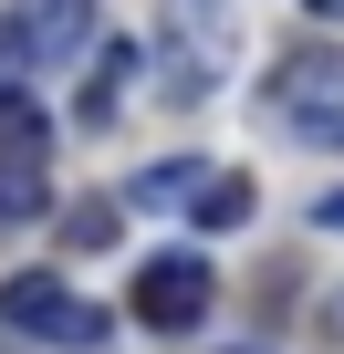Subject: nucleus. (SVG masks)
<instances>
[{
  "label": "nucleus",
  "instance_id": "obj_7",
  "mask_svg": "<svg viewBox=\"0 0 344 354\" xmlns=\"http://www.w3.org/2000/svg\"><path fill=\"white\" fill-rule=\"evenodd\" d=\"M125 84H136V42H105V53L84 63V125H115Z\"/></svg>",
  "mask_w": 344,
  "mask_h": 354
},
{
  "label": "nucleus",
  "instance_id": "obj_9",
  "mask_svg": "<svg viewBox=\"0 0 344 354\" xmlns=\"http://www.w3.org/2000/svg\"><path fill=\"white\" fill-rule=\"evenodd\" d=\"M251 198H261L251 177H240V167H219L209 188H199V230H240V219H251Z\"/></svg>",
  "mask_w": 344,
  "mask_h": 354
},
{
  "label": "nucleus",
  "instance_id": "obj_11",
  "mask_svg": "<svg viewBox=\"0 0 344 354\" xmlns=\"http://www.w3.org/2000/svg\"><path fill=\"white\" fill-rule=\"evenodd\" d=\"M63 240H73V250H105V240H115V209H73Z\"/></svg>",
  "mask_w": 344,
  "mask_h": 354
},
{
  "label": "nucleus",
  "instance_id": "obj_5",
  "mask_svg": "<svg viewBox=\"0 0 344 354\" xmlns=\"http://www.w3.org/2000/svg\"><path fill=\"white\" fill-rule=\"evenodd\" d=\"M0 21L21 32L32 73H42V63H84V53H94V0H11Z\"/></svg>",
  "mask_w": 344,
  "mask_h": 354
},
{
  "label": "nucleus",
  "instance_id": "obj_12",
  "mask_svg": "<svg viewBox=\"0 0 344 354\" xmlns=\"http://www.w3.org/2000/svg\"><path fill=\"white\" fill-rule=\"evenodd\" d=\"M313 230H344V188H323V198H313Z\"/></svg>",
  "mask_w": 344,
  "mask_h": 354
},
{
  "label": "nucleus",
  "instance_id": "obj_3",
  "mask_svg": "<svg viewBox=\"0 0 344 354\" xmlns=\"http://www.w3.org/2000/svg\"><path fill=\"white\" fill-rule=\"evenodd\" d=\"M230 53H240V32L219 0H167V84L178 94H209L230 73Z\"/></svg>",
  "mask_w": 344,
  "mask_h": 354
},
{
  "label": "nucleus",
  "instance_id": "obj_8",
  "mask_svg": "<svg viewBox=\"0 0 344 354\" xmlns=\"http://www.w3.org/2000/svg\"><path fill=\"white\" fill-rule=\"evenodd\" d=\"M53 146V115L32 104V84H0V156H42Z\"/></svg>",
  "mask_w": 344,
  "mask_h": 354
},
{
  "label": "nucleus",
  "instance_id": "obj_14",
  "mask_svg": "<svg viewBox=\"0 0 344 354\" xmlns=\"http://www.w3.org/2000/svg\"><path fill=\"white\" fill-rule=\"evenodd\" d=\"M334 333H344V292H334Z\"/></svg>",
  "mask_w": 344,
  "mask_h": 354
},
{
  "label": "nucleus",
  "instance_id": "obj_2",
  "mask_svg": "<svg viewBox=\"0 0 344 354\" xmlns=\"http://www.w3.org/2000/svg\"><path fill=\"white\" fill-rule=\"evenodd\" d=\"M0 323L11 333H42V344H105V313L73 292V281H53V271H21V281H0Z\"/></svg>",
  "mask_w": 344,
  "mask_h": 354
},
{
  "label": "nucleus",
  "instance_id": "obj_13",
  "mask_svg": "<svg viewBox=\"0 0 344 354\" xmlns=\"http://www.w3.org/2000/svg\"><path fill=\"white\" fill-rule=\"evenodd\" d=\"M302 11H313V21H344V0H302Z\"/></svg>",
  "mask_w": 344,
  "mask_h": 354
},
{
  "label": "nucleus",
  "instance_id": "obj_6",
  "mask_svg": "<svg viewBox=\"0 0 344 354\" xmlns=\"http://www.w3.org/2000/svg\"><path fill=\"white\" fill-rule=\"evenodd\" d=\"M209 177H219V167H199V156H156L125 198H136V209H199V188H209Z\"/></svg>",
  "mask_w": 344,
  "mask_h": 354
},
{
  "label": "nucleus",
  "instance_id": "obj_4",
  "mask_svg": "<svg viewBox=\"0 0 344 354\" xmlns=\"http://www.w3.org/2000/svg\"><path fill=\"white\" fill-rule=\"evenodd\" d=\"M209 313V261L199 250H156L146 271H136V323L146 333H188Z\"/></svg>",
  "mask_w": 344,
  "mask_h": 354
},
{
  "label": "nucleus",
  "instance_id": "obj_1",
  "mask_svg": "<svg viewBox=\"0 0 344 354\" xmlns=\"http://www.w3.org/2000/svg\"><path fill=\"white\" fill-rule=\"evenodd\" d=\"M271 115L302 136V146H334L344 156V42H313L271 73Z\"/></svg>",
  "mask_w": 344,
  "mask_h": 354
},
{
  "label": "nucleus",
  "instance_id": "obj_10",
  "mask_svg": "<svg viewBox=\"0 0 344 354\" xmlns=\"http://www.w3.org/2000/svg\"><path fill=\"white\" fill-rule=\"evenodd\" d=\"M0 219H42V156H0Z\"/></svg>",
  "mask_w": 344,
  "mask_h": 354
},
{
  "label": "nucleus",
  "instance_id": "obj_15",
  "mask_svg": "<svg viewBox=\"0 0 344 354\" xmlns=\"http://www.w3.org/2000/svg\"><path fill=\"white\" fill-rule=\"evenodd\" d=\"M230 354H261V344H230Z\"/></svg>",
  "mask_w": 344,
  "mask_h": 354
}]
</instances>
